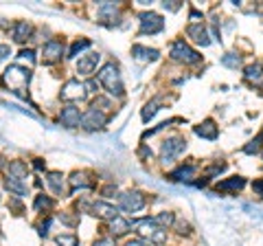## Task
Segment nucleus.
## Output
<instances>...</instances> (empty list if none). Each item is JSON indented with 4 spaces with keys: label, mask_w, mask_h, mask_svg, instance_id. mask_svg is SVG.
I'll return each instance as SVG.
<instances>
[{
    "label": "nucleus",
    "mask_w": 263,
    "mask_h": 246,
    "mask_svg": "<svg viewBox=\"0 0 263 246\" xmlns=\"http://www.w3.org/2000/svg\"><path fill=\"white\" fill-rule=\"evenodd\" d=\"M60 119L66 128H79L81 126V114H79V108H75V106H68V108H64Z\"/></svg>",
    "instance_id": "nucleus-15"
},
{
    "label": "nucleus",
    "mask_w": 263,
    "mask_h": 246,
    "mask_svg": "<svg viewBox=\"0 0 263 246\" xmlns=\"http://www.w3.org/2000/svg\"><path fill=\"white\" fill-rule=\"evenodd\" d=\"M138 233H141V237H145V240H149V244H164L167 242V231L164 229H160L158 224L154 222V220H141V222L136 224Z\"/></svg>",
    "instance_id": "nucleus-3"
},
{
    "label": "nucleus",
    "mask_w": 263,
    "mask_h": 246,
    "mask_svg": "<svg viewBox=\"0 0 263 246\" xmlns=\"http://www.w3.org/2000/svg\"><path fill=\"white\" fill-rule=\"evenodd\" d=\"M86 95H88V86H86V81H79V79L66 81L60 90V99L64 101H81V99H86Z\"/></svg>",
    "instance_id": "nucleus-4"
},
{
    "label": "nucleus",
    "mask_w": 263,
    "mask_h": 246,
    "mask_svg": "<svg viewBox=\"0 0 263 246\" xmlns=\"http://www.w3.org/2000/svg\"><path fill=\"white\" fill-rule=\"evenodd\" d=\"M127 231H129V222H127V220H123L121 216L114 218V220H110V233H112L114 237L125 235Z\"/></svg>",
    "instance_id": "nucleus-23"
},
{
    "label": "nucleus",
    "mask_w": 263,
    "mask_h": 246,
    "mask_svg": "<svg viewBox=\"0 0 263 246\" xmlns=\"http://www.w3.org/2000/svg\"><path fill=\"white\" fill-rule=\"evenodd\" d=\"M68 183H70V194H75L77 189H90V187H92V180L88 178L86 171H75V174L68 178Z\"/></svg>",
    "instance_id": "nucleus-16"
},
{
    "label": "nucleus",
    "mask_w": 263,
    "mask_h": 246,
    "mask_svg": "<svg viewBox=\"0 0 263 246\" xmlns=\"http://www.w3.org/2000/svg\"><path fill=\"white\" fill-rule=\"evenodd\" d=\"M18 60H20V62H29L31 66H33V64H35V53H33L31 48H24V51H20Z\"/></svg>",
    "instance_id": "nucleus-34"
},
{
    "label": "nucleus",
    "mask_w": 263,
    "mask_h": 246,
    "mask_svg": "<svg viewBox=\"0 0 263 246\" xmlns=\"http://www.w3.org/2000/svg\"><path fill=\"white\" fill-rule=\"evenodd\" d=\"M62 55H64V44L60 42V40H48V42L42 46V57L48 64L62 60Z\"/></svg>",
    "instance_id": "nucleus-11"
},
{
    "label": "nucleus",
    "mask_w": 263,
    "mask_h": 246,
    "mask_svg": "<svg viewBox=\"0 0 263 246\" xmlns=\"http://www.w3.org/2000/svg\"><path fill=\"white\" fill-rule=\"evenodd\" d=\"M55 242L60 246H79V237L72 235V233H62L55 237Z\"/></svg>",
    "instance_id": "nucleus-28"
},
{
    "label": "nucleus",
    "mask_w": 263,
    "mask_h": 246,
    "mask_svg": "<svg viewBox=\"0 0 263 246\" xmlns=\"http://www.w3.org/2000/svg\"><path fill=\"white\" fill-rule=\"evenodd\" d=\"M164 5V9H169V11H178L180 9V3H162Z\"/></svg>",
    "instance_id": "nucleus-38"
},
{
    "label": "nucleus",
    "mask_w": 263,
    "mask_h": 246,
    "mask_svg": "<svg viewBox=\"0 0 263 246\" xmlns=\"http://www.w3.org/2000/svg\"><path fill=\"white\" fill-rule=\"evenodd\" d=\"M31 36H33V27L29 22L18 20L13 24V40H15V42H27Z\"/></svg>",
    "instance_id": "nucleus-19"
},
{
    "label": "nucleus",
    "mask_w": 263,
    "mask_h": 246,
    "mask_svg": "<svg viewBox=\"0 0 263 246\" xmlns=\"http://www.w3.org/2000/svg\"><path fill=\"white\" fill-rule=\"evenodd\" d=\"M86 48H90V40L81 38V40H77V42H72L70 51H68V57H77L81 51H86Z\"/></svg>",
    "instance_id": "nucleus-27"
},
{
    "label": "nucleus",
    "mask_w": 263,
    "mask_h": 246,
    "mask_svg": "<svg viewBox=\"0 0 263 246\" xmlns=\"http://www.w3.org/2000/svg\"><path fill=\"white\" fill-rule=\"evenodd\" d=\"M5 187H7V189H9L11 194H15V196H27V191H29L27 180L15 178V176H11V174H7V178H5Z\"/></svg>",
    "instance_id": "nucleus-18"
},
{
    "label": "nucleus",
    "mask_w": 263,
    "mask_h": 246,
    "mask_svg": "<svg viewBox=\"0 0 263 246\" xmlns=\"http://www.w3.org/2000/svg\"><path fill=\"white\" fill-rule=\"evenodd\" d=\"M152 220H154V222L158 224L160 229H164V231H167V226H171V224L176 222V216H174V213H167V211H164V213H158V216H154Z\"/></svg>",
    "instance_id": "nucleus-25"
},
{
    "label": "nucleus",
    "mask_w": 263,
    "mask_h": 246,
    "mask_svg": "<svg viewBox=\"0 0 263 246\" xmlns=\"http://www.w3.org/2000/svg\"><path fill=\"white\" fill-rule=\"evenodd\" d=\"M243 77L248 81H259L263 77V66H261V64H250V66H246Z\"/></svg>",
    "instance_id": "nucleus-26"
},
{
    "label": "nucleus",
    "mask_w": 263,
    "mask_h": 246,
    "mask_svg": "<svg viewBox=\"0 0 263 246\" xmlns=\"http://www.w3.org/2000/svg\"><path fill=\"white\" fill-rule=\"evenodd\" d=\"M158 112V101H152V103H147L145 108H143V121H149L154 114Z\"/></svg>",
    "instance_id": "nucleus-33"
},
{
    "label": "nucleus",
    "mask_w": 263,
    "mask_h": 246,
    "mask_svg": "<svg viewBox=\"0 0 263 246\" xmlns=\"http://www.w3.org/2000/svg\"><path fill=\"white\" fill-rule=\"evenodd\" d=\"M143 207H145V196L141 191H125L121 196V209L123 211L134 213V211H141Z\"/></svg>",
    "instance_id": "nucleus-9"
},
{
    "label": "nucleus",
    "mask_w": 263,
    "mask_h": 246,
    "mask_svg": "<svg viewBox=\"0 0 263 246\" xmlns=\"http://www.w3.org/2000/svg\"><path fill=\"white\" fill-rule=\"evenodd\" d=\"M132 53L136 55V60H147V62H156V60H158V51H156V48H145L141 44L132 46Z\"/></svg>",
    "instance_id": "nucleus-21"
},
{
    "label": "nucleus",
    "mask_w": 263,
    "mask_h": 246,
    "mask_svg": "<svg viewBox=\"0 0 263 246\" xmlns=\"http://www.w3.org/2000/svg\"><path fill=\"white\" fill-rule=\"evenodd\" d=\"M9 55H11V46L9 44H0V62L7 60Z\"/></svg>",
    "instance_id": "nucleus-36"
},
{
    "label": "nucleus",
    "mask_w": 263,
    "mask_h": 246,
    "mask_svg": "<svg viewBox=\"0 0 263 246\" xmlns=\"http://www.w3.org/2000/svg\"><path fill=\"white\" fill-rule=\"evenodd\" d=\"M246 187V178L241 176H230L226 180H221V183L215 185V191H221V194H237L241 191Z\"/></svg>",
    "instance_id": "nucleus-13"
},
{
    "label": "nucleus",
    "mask_w": 263,
    "mask_h": 246,
    "mask_svg": "<svg viewBox=\"0 0 263 246\" xmlns=\"http://www.w3.org/2000/svg\"><path fill=\"white\" fill-rule=\"evenodd\" d=\"M3 86H7L9 90H15V93H20V90H24L29 86L31 81V68H22L20 64H11L9 68L5 71L3 75Z\"/></svg>",
    "instance_id": "nucleus-1"
},
{
    "label": "nucleus",
    "mask_w": 263,
    "mask_h": 246,
    "mask_svg": "<svg viewBox=\"0 0 263 246\" xmlns=\"http://www.w3.org/2000/svg\"><path fill=\"white\" fill-rule=\"evenodd\" d=\"M99 60H101V55L95 53V51L81 55L79 62H77V73H79V75H84V77H90V75H92V73L97 71Z\"/></svg>",
    "instance_id": "nucleus-10"
},
{
    "label": "nucleus",
    "mask_w": 263,
    "mask_h": 246,
    "mask_svg": "<svg viewBox=\"0 0 263 246\" xmlns=\"http://www.w3.org/2000/svg\"><path fill=\"white\" fill-rule=\"evenodd\" d=\"M252 191L263 198V178H257V180H254V183H252Z\"/></svg>",
    "instance_id": "nucleus-35"
},
{
    "label": "nucleus",
    "mask_w": 263,
    "mask_h": 246,
    "mask_svg": "<svg viewBox=\"0 0 263 246\" xmlns=\"http://www.w3.org/2000/svg\"><path fill=\"white\" fill-rule=\"evenodd\" d=\"M117 11H119V7L114 5V3H103L101 7H99V15H117Z\"/></svg>",
    "instance_id": "nucleus-32"
},
{
    "label": "nucleus",
    "mask_w": 263,
    "mask_h": 246,
    "mask_svg": "<svg viewBox=\"0 0 263 246\" xmlns=\"http://www.w3.org/2000/svg\"><path fill=\"white\" fill-rule=\"evenodd\" d=\"M193 174H195V167L193 165H182V167H178V169L171 171L169 178L176 180V183H180V180H191Z\"/></svg>",
    "instance_id": "nucleus-22"
},
{
    "label": "nucleus",
    "mask_w": 263,
    "mask_h": 246,
    "mask_svg": "<svg viewBox=\"0 0 263 246\" xmlns=\"http://www.w3.org/2000/svg\"><path fill=\"white\" fill-rule=\"evenodd\" d=\"M200 18H202V15L197 13V11H191V20H200Z\"/></svg>",
    "instance_id": "nucleus-41"
},
{
    "label": "nucleus",
    "mask_w": 263,
    "mask_h": 246,
    "mask_svg": "<svg viewBox=\"0 0 263 246\" xmlns=\"http://www.w3.org/2000/svg\"><path fill=\"white\" fill-rule=\"evenodd\" d=\"M110 194H117V185H110L103 189V196H110Z\"/></svg>",
    "instance_id": "nucleus-40"
},
{
    "label": "nucleus",
    "mask_w": 263,
    "mask_h": 246,
    "mask_svg": "<svg viewBox=\"0 0 263 246\" xmlns=\"http://www.w3.org/2000/svg\"><path fill=\"white\" fill-rule=\"evenodd\" d=\"M141 18V33L143 36H154V33H160L162 27H164V20H162V15L158 13H154V11H145L138 15Z\"/></svg>",
    "instance_id": "nucleus-8"
},
{
    "label": "nucleus",
    "mask_w": 263,
    "mask_h": 246,
    "mask_svg": "<svg viewBox=\"0 0 263 246\" xmlns=\"http://www.w3.org/2000/svg\"><path fill=\"white\" fill-rule=\"evenodd\" d=\"M105 123H108V114L103 110H97V108H90L81 114V128L88 130V132H95V130H101Z\"/></svg>",
    "instance_id": "nucleus-6"
},
{
    "label": "nucleus",
    "mask_w": 263,
    "mask_h": 246,
    "mask_svg": "<svg viewBox=\"0 0 263 246\" xmlns=\"http://www.w3.org/2000/svg\"><path fill=\"white\" fill-rule=\"evenodd\" d=\"M99 81L105 86V90H108L110 95L114 97H123V81H121V73L119 68L114 66V64H105V66L101 68V73H99Z\"/></svg>",
    "instance_id": "nucleus-2"
},
{
    "label": "nucleus",
    "mask_w": 263,
    "mask_h": 246,
    "mask_svg": "<svg viewBox=\"0 0 263 246\" xmlns=\"http://www.w3.org/2000/svg\"><path fill=\"white\" fill-rule=\"evenodd\" d=\"M261 145H263V132H259L257 138H252V141L243 147V152H246V154H257V152L261 150Z\"/></svg>",
    "instance_id": "nucleus-30"
},
{
    "label": "nucleus",
    "mask_w": 263,
    "mask_h": 246,
    "mask_svg": "<svg viewBox=\"0 0 263 246\" xmlns=\"http://www.w3.org/2000/svg\"><path fill=\"white\" fill-rule=\"evenodd\" d=\"M9 174L15 176V178L27 180V178H29V167L24 165V163H20V161H13L11 165H9Z\"/></svg>",
    "instance_id": "nucleus-24"
},
{
    "label": "nucleus",
    "mask_w": 263,
    "mask_h": 246,
    "mask_svg": "<svg viewBox=\"0 0 263 246\" xmlns=\"http://www.w3.org/2000/svg\"><path fill=\"white\" fill-rule=\"evenodd\" d=\"M184 150H186V141H184V138L182 136H171L160 147V159L164 163H169V161H174L176 156H180Z\"/></svg>",
    "instance_id": "nucleus-5"
},
{
    "label": "nucleus",
    "mask_w": 263,
    "mask_h": 246,
    "mask_svg": "<svg viewBox=\"0 0 263 246\" xmlns=\"http://www.w3.org/2000/svg\"><path fill=\"white\" fill-rule=\"evenodd\" d=\"M90 213L97 218H103V220H114V218H119V209L117 207H112L110 202H92L90 204Z\"/></svg>",
    "instance_id": "nucleus-12"
},
{
    "label": "nucleus",
    "mask_w": 263,
    "mask_h": 246,
    "mask_svg": "<svg viewBox=\"0 0 263 246\" xmlns=\"http://www.w3.org/2000/svg\"><path fill=\"white\" fill-rule=\"evenodd\" d=\"M46 183L53 189L55 196H66V194H68V191H66V185H64V176L60 174V171H51L48 178H46Z\"/></svg>",
    "instance_id": "nucleus-20"
},
{
    "label": "nucleus",
    "mask_w": 263,
    "mask_h": 246,
    "mask_svg": "<svg viewBox=\"0 0 263 246\" xmlns=\"http://www.w3.org/2000/svg\"><path fill=\"white\" fill-rule=\"evenodd\" d=\"M221 64L228 68H239L241 66V57L235 55V53H226L224 57H221Z\"/></svg>",
    "instance_id": "nucleus-29"
},
{
    "label": "nucleus",
    "mask_w": 263,
    "mask_h": 246,
    "mask_svg": "<svg viewBox=\"0 0 263 246\" xmlns=\"http://www.w3.org/2000/svg\"><path fill=\"white\" fill-rule=\"evenodd\" d=\"M92 246H114V240L112 237H101V240H97Z\"/></svg>",
    "instance_id": "nucleus-37"
},
{
    "label": "nucleus",
    "mask_w": 263,
    "mask_h": 246,
    "mask_svg": "<svg viewBox=\"0 0 263 246\" xmlns=\"http://www.w3.org/2000/svg\"><path fill=\"white\" fill-rule=\"evenodd\" d=\"M123 246H149V244H145L143 240H129V242H125Z\"/></svg>",
    "instance_id": "nucleus-39"
},
{
    "label": "nucleus",
    "mask_w": 263,
    "mask_h": 246,
    "mask_svg": "<svg viewBox=\"0 0 263 246\" xmlns=\"http://www.w3.org/2000/svg\"><path fill=\"white\" fill-rule=\"evenodd\" d=\"M171 60H176L180 64H195L200 62V55H197V51H193L191 46H189L186 42H174V46H171Z\"/></svg>",
    "instance_id": "nucleus-7"
},
{
    "label": "nucleus",
    "mask_w": 263,
    "mask_h": 246,
    "mask_svg": "<svg viewBox=\"0 0 263 246\" xmlns=\"http://www.w3.org/2000/svg\"><path fill=\"white\" fill-rule=\"evenodd\" d=\"M53 209V200L48 196H37L35 198V211H48Z\"/></svg>",
    "instance_id": "nucleus-31"
},
{
    "label": "nucleus",
    "mask_w": 263,
    "mask_h": 246,
    "mask_svg": "<svg viewBox=\"0 0 263 246\" xmlns=\"http://www.w3.org/2000/svg\"><path fill=\"white\" fill-rule=\"evenodd\" d=\"M186 33L195 44H200V46H209L211 44V36H209V31H206L204 24H191V27L186 29Z\"/></svg>",
    "instance_id": "nucleus-14"
},
{
    "label": "nucleus",
    "mask_w": 263,
    "mask_h": 246,
    "mask_svg": "<svg viewBox=\"0 0 263 246\" xmlns=\"http://www.w3.org/2000/svg\"><path fill=\"white\" fill-rule=\"evenodd\" d=\"M195 134H197V136H202V138H209V141H215L219 132H217L215 121H213V119H206L204 123H200V126H195Z\"/></svg>",
    "instance_id": "nucleus-17"
}]
</instances>
